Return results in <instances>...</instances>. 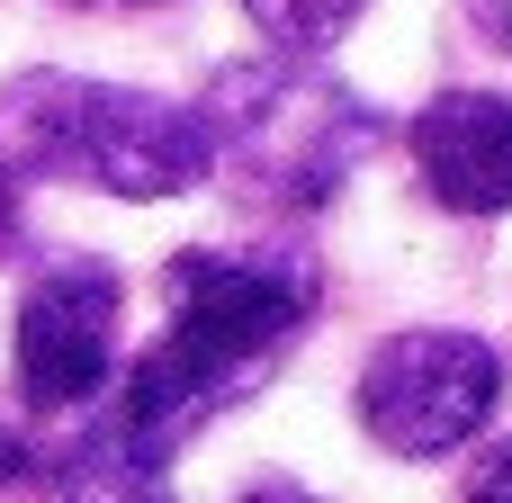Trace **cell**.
Returning <instances> with one entry per match:
<instances>
[{"instance_id": "6da1fadb", "label": "cell", "mask_w": 512, "mask_h": 503, "mask_svg": "<svg viewBox=\"0 0 512 503\" xmlns=\"http://www.w3.org/2000/svg\"><path fill=\"white\" fill-rule=\"evenodd\" d=\"M171 333L126 369L117 423L153 450H180L207 414H225L243 387L279 369V351L315 315V270L270 252H171Z\"/></svg>"}, {"instance_id": "7a4b0ae2", "label": "cell", "mask_w": 512, "mask_h": 503, "mask_svg": "<svg viewBox=\"0 0 512 503\" xmlns=\"http://www.w3.org/2000/svg\"><path fill=\"white\" fill-rule=\"evenodd\" d=\"M0 171L153 207L216 171V126H207V108H180V99H153L126 81L27 72L0 90Z\"/></svg>"}, {"instance_id": "3957f363", "label": "cell", "mask_w": 512, "mask_h": 503, "mask_svg": "<svg viewBox=\"0 0 512 503\" xmlns=\"http://www.w3.org/2000/svg\"><path fill=\"white\" fill-rule=\"evenodd\" d=\"M216 171L261 207H324L378 144V108L315 63H234L207 90Z\"/></svg>"}, {"instance_id": "277c9868", "label": "cell", "mask_w": 512, "mask_h": 503, "mask_svg": "<svg viewBox=\"0 0 512 503\" xmlns=\"http://www.w3.org/2000/svg\"><path fill=\"white\" fill-rule=\"evenodd\" d=\"M504 396V360L495 342L459 333V324H414L396 342L369 351L360 369V432L387 459H450L486 432Z\"/></svg>"}, {"instance_id": "5b68a950", "label": "cell", "mask_w": 512, "mask_h": 503, "mask_svg": "<svg viewBox=\"0 0 512 503\" xmlns=\"http://www.w3.org/2000/svg\"><path fill=\"white\" fill-rule=\"evenodd\" d=\"M117 324H126V279L108 261H54L18 297V396L36 414H72L117 378Z\"/></svg>"}, {"instance_id": "8992f818", "label": "cell", "mask_w": 512, "mask_h": 503, "mask_svg": "<svg viewBox=\"0 0 512 503\" xmlns=\"http://www.w3.org/2000/svg\"><path fill=\"white\" fill-rule=\"evenodd\" d=\"M414 162L450 216H512V99L441 90L414 117Z\"/></svg>"}, {"instance_id": "52a82bcc", "label": "cell", "mask_w": 512, "mask_h": 503, "mask_svg": "<svg viewBox=\"0 0 512 503\" xmlns=\"http://www.w3.org/2000/svg\"><path fill=\"white\" fill-rule=\"evenodd\" d=\"M54 503H171V450L135 441L117 414L54 459Z\"/></svg>"}, {"instance_id": "ba28073f", "label": "cell", "mask_w": 512, "mask_h": 503, "mask_svg": "<svg viewBox=\"0 0 512 503\" xmlns=\"http://www.w3.org/2000/svg\"><path fill=\"white\" fill-rule=\"evenodd\" d=\"M252 9V27L270 36V45H288V54H315V45H333L369 0H243Z\"/></svg>"}, {"instance_id": "9c48e42d", "label": "cell", "mask_w": 512, "mask_h": 503, "mask_svg": "<svg viewBox=\"0 0 512 503\" xmlns=\"http://www.w3.org/2000/svg\"><path fill=\"white\" fill-rule=\"evenodd\" d=\"M468 503H512V441H495V450L477 459V477H468Z\"/></svg>"}, {"instance_id": "30bf717a", "label": "cell", "mask_w": 512, "mask_h": 503, "mask_svg": "<svg viewBox=\"0 0 512 503\" xmlns=\"http://www.w3.org/2000/svg\"><path fill=\"white\" fill-rule=\"evenodd\" d=\"M468 9H477V27H486L495 45H512V0H468Z\"/></svg>"}, {"instance_id": "8fae6325", "label": "cell", "mask_w": 512, "mask_h": 503, "mask_svg": "<svg viewBox=\"0 0 512 503\" xmlns=\"http://www.w3.org/2000/svg\"><path fill=\"white\" fill-rule=\"evenodd\" d=\"M18 477H27V441H18V432H0V495H9Z\"/></svg>"}, {"instance_id": "7c38bea8", "label": "cell", "mask_w": 512, "mask_h": 503, "mask_svg": "<svg viewBox=\"0 0 512 503\" xmlns=\"http://www.w3.org/2000/svg\"><path fill=\"white\" fill-rule=\"evenodd\" d=\"M243 503H324V495H306V486H288V477H261Z\"/></svg>"}]
</instances>
